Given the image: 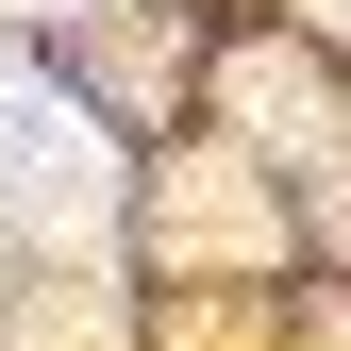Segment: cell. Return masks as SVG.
Listing matches in <instances>:
<instances>
[{"mask_svg": "<svg viewBox=\"0 0 351 351\" xmlns=\"http://www.w3.org/2000/svg\"><path fill=\"white\" fill-rule=\"evenodd\" d=\"M0 217L51 234V251L117 217V134L84 101H51V84H17V67H0Z\"/></svg>", "mask_w": 351, "mask_h": 351, "instance_id": "cell-1", "label": "cell"}]
</instances>
